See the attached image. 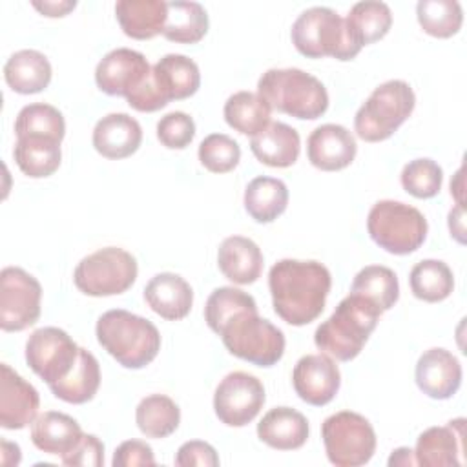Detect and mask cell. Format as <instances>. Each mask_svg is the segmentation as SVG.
I'll use <instances>...</instances> for the list:
<instances>
[{"label":"cell","mask_w":467,"mask_h":467,"mask_svg":"<svg viewBox=\"0 0 467 467\" xmlns=\"http://www.w3.org/2000/svg\"><path fill=\"white\" fill-rule=\"evenodd\" d=\"M327 458L336 467H359L376 452V432L370 421L352 410L328 416L321 425Z\"/></svg>","instance_id":"30bf717a"},{"label":"cell","mask_w":467,"mask_h":467,"mask_svg":"<svg viewBox=\"0 0 467 467\" xmlns=\"http://www.w3.org/2000/svg\"><path fill=\"white\" fill-rule=\"evenodd\" d=\"M84 436L78 421L64 412L47 410L36 416L31 423V441L33 445L46 452L64 456L67 454Z\"/></svg>","instance_id":"cb8c5ba5"},{"label":"cell","mask_w":467,"mask_h":467,"mask_svg":"<svg viewBox=\"0 0 467 467\" xmlns=\"http://www.w3.org/2000/svg\"><path fill=\"white\" fill-rule=\"evenodd\" d=\"M414 378L418 389L429 398L449 400L462 385V365L452 352L434 347L418 358Z\"/></svg>","instance_id":"e0dca14e"},{"label":"cell","mask_w":467,"mask_h":467,"mask_svg":"<svg viewBox=\"0 0 467 467\" xmlns=\"http://www.w3.org/2000/svg\"><path fill=\"white\" fill-rule=\"evenodd\" d=\"M403 190L416 199H432L440 193L443 171L432 159L409 161L400 175Z\"/></svg>","instance_id":"60d3db41"},{"label":"cell","mask_w":467,"mask_h":467,"mask_svg":"<svg viewBox=\"0 0 467 467\" xmlns=\"http://www.w3.org/2000/svg\"><path fill=\"white\" fill-rule=\"evenodd\" d=\"M250 150L261 164L272 168L292 166L301 151L299 133L285 122H270L250 140Z\"/></svg>","instance_id":"4316f807"},{"label":"cell","mask_w":467,"mask_h":467,"mask_svg":"<svg viewBox=\"0 0 467 467\" xmlns=\"http://www.w3.org/2000/svg\"><path fill=\"white\" fill-rule=\"evenodd\" d=\"M265 387L255 376L235 370L226 374L215 389L213 410L221 423L228 427L248 425L263 409Z\"/></svg>","instance_id":"4fadbf2b"},{"label":"cell","mask_w":467,"mask_h":467,"mask_svg":"<svg viewBox=\"0 0 467 467\" xmlns=\"http://www.w3.org/2000/svg\"><path fill=\"white\" fill-rule=\"evenodd\" d=\"M409 283L414 297L427 303L443 301L454 290L452 270L440 259H423L416 263L410 270Z\"/></svg>","instance_id":"d590c367"},{"label":"cell","mask_w":467,"mask_h":467,"mask_svg":"<svg viewBox=\"0 0 467 467\" xmlns=\"http://www.w3.org/2000/svg\"><path fill=\"white\" fill-rule=\"evenodd\" d=\"M99 345L124 368L150 365L161 350L157 327L137 314L122 308L104 312L95 327Z\"/></svg>","instance_id":"3957f363"},{"label":"cell","mask_w":467,"mask_h":467,"mask_svg":"<svg viewBox=\"0 0 467 467\" xmlns=\"http://www.w3.org/2000/svg\"><path fill=\"white\" fill-rule=\"evenodd\" d=\"M13 157L24 175L31 179L49 177L58 170L62 161L60 140L40 135L18 137Z\"/></svg>","instance_id":"f546056e"},{"label":"cell","mask_w":467,"mask_h":467,"mask_svg":"<svg viewBox=\"0 0 467 467\" xmlns=\"http://www.w3.org/2000/svg\"><path fill=\"white\" fill-rule=\"evenodd\" d=\"M451 195H454L456 204H463V166L456 171L454 179L451 181Z\"/></svg>","instance_id":"816d5d0a"},{"label":"cell","mask_w":467,"mask_h":467,"mask_svg":"<svg viewBox=\"0 0 467 467\" xmlns=\"http://www.w3.org/2000/svg\"><path fill=\"white\" fill-rule=\"evenodd\" d=\"M115 16L126 36L135 40H150L162 35L168 4L162 0H119Z\"/></svg>","instance_id":"d4e9b609"},{"label":"cell","mask_w":467,"mask_h":467,"mask_svg":"<svg viewBox=\"0 0 467 467\" xmlns=\"http://www.w3.org/2000/svg\"><path fill=\"white\" fill-rule=\"evenodd\" d=\"M358 151L354 135L341 124L317 126L306 140L310 164L323 171H337L352 164Z\"/></svg>","instance_id":"d6986e66"},{"label":"cell","mask_w":467,"mask_h":467,"mask_svg":"<svg viewBox=\"0 0 467 467\" xmlns=\"http://www.w3.org/2000/svg\"><path fill=\"white\" fill-rule=\"evenodd\" d=\"M93 148L106 159H126L142 142L140 124L128 113H109L97 120L93 128Z\"/></svg>","instance_id":"ffe728a7"},{"label":"cell","mask_w":467,"mask_h":467,"mask_svg":"<svg viewBox=\"0 0 467 467\" xmlns=\"http://www.w3.org/2000/svg\"><path fill=\"white\" fill-rule=\"evenodd\" d=\"M350 294L363 296L381 312H387L396 305L400 297V283L394 270L389 266L368 265L356 274Z\"/></svg>","instance_id":"8d00e7d4"},{"label":"cell","mask_w":467,"mask_h":467,"mask_svg":"<svg viewBox=\"0 0 467 467\" xmlns=\"http://www.w3.org/2000/svg\"><path fill=\"white\" fill-rule=\"evenodd\" d=\"M31 5L40 11L44 16L49 18H58V16H66L69 11H73L77 7L75 0H60V2H31Z\"/></svg>","instance_id":"7dc6e473"},{"label":"cell","mask_w":467,"mask_h":467,"mask_svg":"<svg viewBox=\"0 0 467 467\" xmlns=\"http://www.w3.org/2000/svg\"><path fill=\"white\" fill-rule=\"evenodd\" d=\"M42 286L29 272L5 266L0 272V328L20 332L40 317Z\"/></svg>","instance_id":"8fae6325"},{"label":"cell","mask_w":467,"mask_h":467,"mask_svg":"<svg viewBox=\"0 0 467 467\" xmlns=\"http://www.w3.org/2000/svg\"><path fill=\"white\" fill-rule=\"evenodd\" d=\"M151 73L146 57L130 47H117L106 53L95 69V82L100 91L111 97H130Z\"/></svg>","instance_id":"5bb4252c"},{"label":"cell","mask_w":467,"mask_h":467,"mask_svg":"<svg viewBox=\"0 0 467 467\" xmlns=\"http://www.w3.org/2000/svg\"><path fill=\"white\" fill-rule=\"evenodd\" d=\"M0 368V425L9 431L24 429L36 418L40 396L36 389L7 363H2Z\"/></svg>","instance_id":"2e32d148"},{"label":"cell","mask_w":467,"mask_h":467,"mask_svg":"<svg viewBox=\"0 0 467 467\" xmlns=\"http://www.w3.org/2000/svg\"><path fill=\"white\" fill-rule=\"evenodd\" d=\"M151 75L159 91L168 102L188 99L195 95L201 86L199 66L192 58L179 53L164 55L151 67Z\"/></svg>","instance_id":"484cf974"},{"label":"cell","mask_w":467,"mask_h":467,"mask_svg":"<svg viewBox=\"0 0 467 467\" xmlns=\"http://www.w3.org/2000/svg\"><path fill=\"white\" fill-rule=\"evenodd\" d=\"M113 467H135V465H155L153 449L142 440L122 441L111 460Z\"/></svg>","instance_id":"f6af8a7d"},{"label":"cell","mask_w":467,"mask_h":467,"mask_svg":"<svg viewBox=\"0 0 467 467\" xmlns=\"http://www.w3.org/2000/svg\"><path fill=\"white\" fill-rule=\"evenodd\" d=\"M99 387H100L99 361L89 350L82 347L78 350V358L71 372L64 379L49 385L55 398L73 405H82L93 400Z\"/></svg>","instance_id":"4dcf8cb0"},{"label":"cell","mask_w":467,"mask_h":467,"mask_svg":"<svg viewBox=\"0 0 467 467\" xmlns=\"http://www.w3.org/2000/svg\"><path fill=\"white\" fill-rule=\"evenodd\" d=\"M409 467V465H416V458H414V451H410L409 447H398L396 451H392L390 458H389V467Z\"/></svg>","instance_id":"681fc988"},{"label":"cell","mask_w":467,"mask_h":467,"mask_svg":"<svg viewBox=\"0 0 467 467\" xmlns=\"http://www.w3.org/2000/svg\"><path fill=\"white\" fill-rule=\"evenodd\" d=\"M381 314L372 301L348 294L339 301L332 316L316 328L314 343L323 354L337 361H350L363 350Z\"/></svg>","instance_id":"7a4b0ae2"},{"label":"cell","mask_w":467,"mask_h":467,"mask_svg":"<svg viewBox=\"0 0 467 467\" xmlns=\"http://www.w3.org/2000/svg\"><path fill=\"white\" fill-rule=\"evenodd\" d=\"M0 443H2V463L4 465H18L22 460L20 447L7 440H2Z\"/></svg>","instance_id":"f907efd6"},{"label":"cell","mask_w":467,"mask_h":467,"mask_svg":"<svg viewBox=\"0 0 467 467\" xmlns=\"http://www.w3.org/2000/svg\"><path fill=\"white\" fill-rule=\"evenodd\" d=\"M195 137V122L184 111H171L157 122V139L170 150H184Z\"/></svg>","instance_id":"7bdbcfd3"},{"label":"cell","mask_w":467,"mask_h":467,"mask_svg":"<svg viewBox=\"0 0 467 467\" xmlns=\"http://www.w3.org/2000/svg\"><path fill=\"white\" fill-rule=\"evenodd\" d=\"M168 16L162 36L175 44H197L208 33L206 9L197 2H166Z\"/></svg>","instance_id":"d6a6232c"},{"label":"cell","mask_w":467,"mask_h":467,"mask_svg":"<svg viewBox=\"0 0 467 467\" xmlns=\"http://www.w3.org/2000/svg\"><path fill=\"white\" fill-rule=\"evenodd\" d=\"M175 465L179 467H192V465H204V467H215L219 465L217 451L201 440L186 441L179 447L175 454Z\"/></svg>","instance_id":"bcb514c9"},{"label":"cell","mask_w":467,"mask_h":467,"mask_svg":"<svg viewBox=\"0 0 467 467\" xmlns=\"http://www.w3.org/2000/svg\"><path fill=\"white\" fill-rule=\"evenodd\" d=\"M465 420H451L443 427H429L418 436L414 458L423 467H458L463 463Z\"/></svg>","instance_id":"ac0fdd59"},{"label":"cell","mask_w":467,"mask_h":467,"mask_svg":"<svg viewBox=\"0 0 467 467\" xmlns=\"http://www.w3.org/2000/svg\"><path fill=\"white\" fill-rule=\"evenodd\" d=\"M135 421L144 436L155 440L168 438L181 423V409L164 394H150L139 401Z\"/></svg>","instance_id":"836d02e7"},{"label":"cell","mask_w":467,"mask_h":467,"mask_svg":"<svg viewBox=\"0 0 467 467\" xmlns=\"http://www.w3.org/2000/svg\"><path fill=\"white\" fill-rule=\"evenodd\" d=\"M80 347L71 336L57 327L36 328L26 343V361L29 368L47 385L64 379L77 358Z\"/></svg>","instance_id":"7c38bea8"},{"label":"cell","mask_w":467,"mask_h":467,"mask_svg":"<svg viewBox=\"0 0 467 467\" xmlns=\"http://www.w3.org/2000/svg\"><path fill=\"white\" fill-rule=\"evenodd\" d=\"M15 133L18 137L27 135H40V137H51L62 142L66 135V122L62 113L44 102H35L24 106L15 120Z\"/></svg>","instance_id":"f35d334b"},{"label":"cell","mask_w":467,"mask_h":467,"mask_svg":"<svg viewBox=\"0 0 467 467\" xmlns=\"http://www.w3.org/2000/svg\"><path fill=\"white\" fill-rule=\"evenodd\" d=\"M224 120L243 135H257L270 124V106L252 91H237L224 102Z\"/></svg>","instance_id":"e575fe53"},{"label":"cell","mask_w":467,"mask_h":467,"mask_svg":"<svg viewBox=\"0 0 467 467\" xmlns=\"http://www.w3.org/2000/svg\"><path fill=\"white\" fill-rule=\"evenodd\" d=\"M414 106L416 95L405 80H387L356 111V135L365 142L385 140L410 117Z\"/></svg>","instance_id":"5b68a950"},{"label":"cell","mask_w":467,"mask_h":467,"mask_svg":"<svg viewBox=\"0 0 467 467\" xmlns=\"http://www.w3.org/2000/svg\"><path fill=\"white\" fill-rule=\"evenodd\" d=\"M288 206V188L275 177H255L244 190V210L257 223L275 221Z\"/></svg>","instance_id":"1f68e13d"},{"label":"cell","mask_w":467,"mask_h":467,"mask_svg":"<svg viewBox=\"0 0 467 467\" xmlns=\"http://www.w3.org/2000/svg\"><path fill=\"white\" fill-rule=\"evenodd\" d=\"M290 38L296 49L308 58L332 57L345 62L358 55L348 42L345 18L323 5L305 9L292 24Z\"/></svg>","instance_id":"ba28073f"},{"label":"cell","mask_w":467,"mask_h":467,"mask_svg":"<svg viewBox=\"0 0 467 467\" xmlns=\"http://www.w3.org/2000/svg\"><path fill=\"white\" fill-rule=\"evenodd\" d=\"M392 26V11L385 2H358L352 5L345 18L348 42L356 53L363 46L381 40Z\"/></svg>","instance_id":"83f0119b"},{"label":"cell","mask_w":467,"mask_h":467,"mask_svg":"<svg viewBox=\"0 0 467 467\" xmlns=\"http://www.w3.org/2000/svg\"><path fill=\"white\" fill-rule=\"evenodd\" d=\"M296 394L314 407L330 403L341 385V374L336 361L327 354L303 356L292 372Z\"/></svg>","instance_id":"9a60e30c"},{"label":"cell","mask_w":467,"mask_h":467,"mask_svg":"<svg viewBox=\"0 0 467 467\" xmlns=\"http://www.w3.org/2000/svg\"><path fill=\"white\" fill-rule=\"evenodd\" d=\"M330 286V272L319 261L281 259L268 272L274 312L294 327L308 325L321 316Z\"/></svg>","instance_id":"6da1fadb"},{"label":"cell","mask_w":467,"mask_h":467,"mask_svg":"<svg viewBox=\"0 0 467 467\" xmlns=\"http://www.w3.org/2000/svg\"><path fill=\"white\" fill-rule=\"evenodd\" d=\"M226 350L257 367H272L285 354V336L257 310H243L232 316L219 330Z\"/></svg>","instance_id":"8992f818"},{"label":"cell","mask_w":467,"mask_h":467,"mask_svg":"<svg viewBox=\"0 0 467 467\" xmlns=\"http://www.w3.org/2000/svg\"><path fill=\"white\" fill-rule=\"evenodd\" d=\"M449 230L451 235L458 241V243H465V208L463 204H456L451 212H449Z\"/></svg>","instance_id":"c3c4849f"},{"label":"cell","mask_w":467,"mask_h":467,"mask_svg":"<svg viewBox=\"0 0 467 467\" xmlns=\"http://www.w3.org/2000/svg\"><path fill=\"white\" fill-rule=\"evenodd\" d=\"M64 465L100 467L104 463V443L95 434H84L80 441L62 456Z\"/></svg>","instance_id":"ee69618b"},{"label":"cell","mask_w":467,"mask_h":467,"mask_svg":"<svg viewBox=\"0 0 467 467\" xmlns=\"http://www.w3.org/2000/svg\"><path fill=\"white\" fill-rule=\"evenodd\" d=\"M416 16L421 29L436 38L456 35L463 24V11L456 0H420Z\"/></svg>","instance_id":"74e56055"},{"label":"cell","mask_w":467,"mask_h":467,"mask_svg":"<svg viewBox=\"0 0 467 467\" xmlns=\"http://www.w3.org/2000/svg\"><path fill=\"white\" fill-rule=\"evenodd\" d=\"M257 95L270 109L301 120H316L328 109V93L319 78L299 67H272L257 82Z\"/></svg>","instance_id":"277c9868"},{"label":"cell","mask_w":467,"mask_h":467,"mask_svg":"<svg viewBox=\"0 0 467 467\" xmlns=\"http://www.w3.org/2000/svg\"><path fill=\"white\" fill-rule=\"evenodd\" d=\"M243 310H257L255 299L234 286H219L215 288L204 305V321L213 330L219 334L221 327L235 314Z\"/></svg>","instance_id":"ab89813d"},{"label":"cell","mask_w":467,"mask_h":467,"mask_svg":"<svg viewBox=\"0 0 467 467\" xmlns=\"http://www.w3.org/2000/svg\"><path fill=\"white\" fill-rule=\"evenodd\" d=\"M139 274L137 259L119 246L100 248L77 265L73 272L75 286L91 297L124 294Z\"/></svg>","instance_id":"9c48e42d"},{"label":"cell","mask_w":467,"mask_h":467,"mask_svg":"<svg viewBox=\"0 0 467 467\" xmlns=\"http://www.w3.org/2000/svg\"><path fill=\"white\" fill-rule=\"evenodd\" d=\"M144 299L148 306L162 319H184L193 305V290L184 277L173 272H161L153 275L144 286Z\"/></svg>","instance_id":"44dd1931"},{"label":"cell","mask_w":467,"mask_h":467,"mask_svg":"<svg viewBox=\"0 0 467 467\" xmlns=\"http://www.w3.org/2000/svg\"><path fill=\"white\" fill-rule=\"evenodd\" d=\"M199 161L212 173H228L241 161L237 140L224 133H210L199 144Z\"/></svg>","instance_id":"b9f144b4"},{"label":"cell","mask_w":467,"mask_h":467,"mask_svg":"<svg viewBox=\"0 0 467 467\" xmlns=\"http://www.w3.org/2000/svg\"><path fill=\"white\" fill-rule=\"evenodd\" d=\"M217 265L223 275L232 283L252 285L263 272V254L252 239L230 235L219 246Z\"/></svg>","instance_id":"7402d4cb"},{"label":"cell","mask_w":467,"mask_h":467,"mask_svg":"<svg viewBox=\"0 0 467 467\" xmlns=\"http://www.w3.org/2000/svg\"><path fill=\"white\" fill-rule=\"evenodd\" d=\"M257 436L277 451H294L308 440L306 418L290 407H274L257 423Z\"/></svg>","instance_id":"603a6c76"},{"label":"cell","mask_w":467,"mask_h":467,"mask_svg":"<svg viewBox=\"0 0 467 467\" xmlns=\"http://www.w3.org/2000/svg\"><path fill=\"white\" fill-rule=\"evenodd\" d=\"M370 239L389 254L407 255L416 252L427 237V219L423 213L400 201H378L367 217Z\"/></svg>","instance_id":"52a82bcc"},{"label":"cell","mask_w":467,"mask_h":467,"mask_svg":"<svg viewBox=\"0 0 467 467\" xmlns=\"http://www.w3.org/2000/svg\"><path fill=\"white\" fill-rule=\"evenodd\" d=\"M51 64L47 57L36 49H20L13 53L4 66L7 86L20 95L44 91L51 82Z\"/></svg>","instance_id":"f1b7e54d"}]
</instances>
